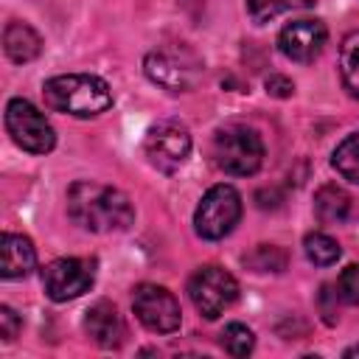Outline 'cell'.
<instances>
[{
  "label": "cell",
  "mask_w": 359,
  "mask_h": 359,
  "mask_svg": "<svg viewBox=\"0 0 359 359\" xmlns=\"http://www.w3.org/2000/svg\"><path fill=\"white\" fill-rule=\"evenodd\" d=\"M67 216L90 233H118L135 222L129 196L112 185L79 180L67 188Z\"/></svg>",
  "instance_id": "6da1fadb"
},
{
  "label": "cell",
  "mask_w": 359,
  "mask_h": 359,
  "mask_svg": "<svg viewBox=\"0 0 359 359\" xmlns=\"http://www.w3.org/2000/svg\"><path fill=\"white\" fill-rule=\"evenodd\" d=\"M45 104L73 118H95L112 107V90L93 73H62L42 84Z\"/></svg>",
  "instance_id": "7a4b0ae2"
},
{
  "label": "cell",
  "mask_w": 359,
  "mask_h": 359,
  "mask_svg": "<svg viewBox=\"0 0 359 359\" xmlns=\"http://www.w3.org/2000/svg\"><path fill=\"white\" fill-rule=\"evenodd\" d=\"M143 73L151 84L168 93H188L202 81L205 62L191 45L171 42V45H157L154 50L146 53Z\"/></svg>",
  "instance_id": "3957f363"
},
{
  "label": "cell",
  "mask_w": 359,
  "mask_h": 359,
  "mask_svg": "<svg viewBox=\"0 0 359 359\" xmlns=\"http://www.w3.org/2000/svg\"><path fill=\"white\" fill-rule=\"evenodd\" d=\"M213 160L224 174L252 177L264 163V140L252 126L227 123L213 135Z\"/></svg>",
  "instance_id": "277c9868"
},
{
  "label": "cell",
  "mask_w": 359,
  "mask_h": 359,
  "mask_svg": "<svg viewBox=\"0 0 359 359\" xmlns=\"http://www.w3.org/2000/svg\"><path fill=\"white\" fill-rule=\"evenodd\" d=\"M241 219V194L233 185H213L194 210V230L205 241H219L233 233Z\"/></svg>",
  "instance_id": "5b68a950"
},
{
  "label": "cell",
  "mask_w": 359,
  "mask_h": 359,
  "mask_svg": "<svg viewBox=\"0 0 359 359\" xmlns=\"http://www.w3.org/2000/svg\"><path fill=\"white\" fill-rule=\"evenodd\" d=\"M188 297L205 320H216L238 300V280L227 269L208 264L188 278Z\"/></svg>",
  "instance_id": "8992f818"
},
{
  "label": "cell",
  "mask_w": 359,
  "mask_h": 359,
  "mask_svg": "<svg viewBox=\"0 0 359 359\" xmlns=\"http://www.w3.org/2000/svg\"><path fill=\"white\" fill-rule=\"evenodd\" d=\"M6 129L22 151L48 154L56 146V132L50 121L28 98H11L6 104Z\"/></svg>",
  "instance_id": "52a82bcc"
},
{
  "label": "cell",
  "mask_w": 359,
  "mask_h": 359,
  "mask_svg": "<svg viewBox=\"0 0 359 359\" xmlns=\"http://www.w3.org/2000/svg\"><path fill=\"white\" fill-rule=\"evenodd\" d=\"M132 311L143 328L151 334H171L182 323V311L177 297L157 283H140L132 294Z\"/></svg>",
  "instance_id": "ba28073f"
},
{
  "label": "cell",
  "mask_w": 359,
  "mask_h": 359,
  "mask_svg": "<svg viewBox=\"0 0 359 359\" xmlns=\"http://www.w3.org/2000/svg\"><path fill=\"white\" fill-rule=\"evenodd\" d=\"M143 151L149 157V163L163 171V174H174L177 168L185 165L188 154H191V135L182 123L177 121H160L146 132L143 140Z\"/></svg>",
  "instance_id": "9c48e42d"
},
{
  "label": "cell",
  "mask_w": 359,
  "mask_h": 359,
  "mask_svg": "<svg viewBox=\"0 0 359 359\" xmlns=\"http://www.w3.org/2000/svg\"><path fill=\"white\" fill-rule=\"evenodd\" d=\"M95 283L93 258H56L42 269V289L53 303L73 300Z\"/></svg>",
  "instance_id": "30bf717a"
},
{
  "label": "cell",
  "mask_w": 359,
  "mask_h": 359,
  "mask_svg": "<svg viewBox=\"0 0 359 359\" xmlns=\"http://www.w3.org/2000/svg\"><path fill=\"white\" fill-rule=\"evenodd\" d=\"M325 42H328V28L323 20H314V17L292 20L278 34V50L297 65L314 62L323 53Z\"/></svg>",
  "instance_id": "8fae6325"
},
{
  "label": "cell",
  "mask_w": 359,
  "mask_h": 359,
  "mask_svg": "<svg viewBox=\"0 0 359 359\" xmlns=\"http://www.w3.org/2000/svg\"><path fill=\"white\" fill-rule=\"evenodd\" d=\"M84 331L98 348H118L123 342V320L109 300H98L87 309Z\"/></svg>",
  "instance_id": "7c38bea8"
},
{
  "label": "cell",
  "mask_w": 359,
  "mask_h": 359,
  "mask_svg": "<svg viewBox=\"0 0 359 359\" xmlns=\"http://www.w3.org/2000/svg\"><path fill=\"white\" fill-rule=\"evenodd\" d=\"M36 266V250L28 236L20 233H3L0 241V275L6 280H20L28 278L31 269Z\"/></svg>",
  "instance_id": "4fadbf2b"
},
{
  "label": "cell",
  "mask_w": 359,
  "mask_h": 359,
  "mask_svg": "<svg viewBox=\"0 0 359 359\" xmlns=\"http://www.w3.org/2000/svg\"><path fill=\"white\" fill-rule=\"evenodd\" d=\"M3 50L14 65H25L34 62L42 53V36L36 34V28H31L28 22L11 20L3 31Z\"/></svg>",
  "instance_id": "5bb4252c"
},
{
  "label": "cell",
  "mask_w": 359,
  "mask_h": 359,
  "mask_svg": "<svg viewBox=\"0 0 359 359\" xmlns=\"http://www.w3.org/2000/svg\"><path fill=\"white\" fill-rule=\"evenodd\" d=\"M351 208H353L351 194L337 182H328L314 194V216L323 224H342L351 216Z\"/></svg>",
  "instance_id": "9a60e30c"
},
{
  "label": "cell",
  "mask_w": 359,
  "mask_h": 359,
  "mask_svg": "<svg viewBox=\"0 0 359 359\" xmlns=\"http://www.w3.org/2000/svg\"><path fill=\"white\" fill-rule=\"evenodd\" d=\"M339 76L345 90L359 98V31L348 34L339 45Z\"/></svg>",
  "instance_id": "2e32d148"
},
{
  "label": "cell",
  "mask_w": 359,
  "mask_h": 359,
  "mask_svg": "<svg viewBox=\"0 0 359 359\" xmlns=\"http://www.w3.org/2000/svg\"><path fill=\"white\" fill-rule=\"evenodd\" d=\"M331 165L337 168L339 177L359 185V132H351L337 143L331 154Z\"/></svg>",
  "instance_id": "e0dca14e"
},
{
  "label": "cell",
  "mask_w": 359,
  "mask_h": 359,
  "mask_svg": "<svg viewBox=\"0 0 359 359\" xmlns=\"http://www.w3.org/2000/svg\"><path fill=\"white\" fill-rule=\"evenodd\" d=\"M303 252H306V258H309L314 266H331V264H337V258L342 255L339 241L331 238L328 233H309V236L303 238Z\"/></svg>",
  "instance_id": "ac0fdd59"
},
{
  "label": "cell",
  "mask_w": 359,
  "mask_h": 359,
  "mask_svg": "<svg viewBox=\"0 0 359 359\" xmlns=\"http://www.w3.org/2000/svg\"><path fill=\"white\" fill-rule=\"evenodd\" d=\"M314 0H247V14L252 17V22L264 25L286 11H300V8H311Z\"/></svg>",
  "instance_id": "d6986e66"
},
{
  "label": "cell",
  "mask_w": 359,
  "mask_h": 359,
  "mask_svg": "<svg viewBox=\"0 0 359 359\" xmlns=\"http://www.w3.org/2000/svg\"><path fill=\"white\" fill-rule=\"evenodd\" d=\"M244 264L252 272H283L286 269V252L275 244H258L250 255H244Z\"/></svg>",
  "instance_id": "ffe728a7"
},
{
  "label": "cell",
  "mask_w": 359,
  "mask_h": 359,
  "mask_svg": "<svg viewBox=\"0 0 359 359\" xmlns=\"http://www.w3.org/2000/svg\"><path fill=\"white\" fill-rule=\"evenodd\" d=\"M219 342H222V348H224L230 356H247V353H252V348H255V334H252L244 323H230V325H224Z\"/></svg>",
  "instance_id": "44dd1931"
},
{
  "label": "cell",
  "mask_w": 359,
  "mask_h": 359,
  "mask_svg": "<svg viewBox=\"0 0 359 359\" xmlns=\"http://www.w3.org/2000/svg\"><path fill=\"white\" fill-rule=\"evenodd\" d=\"M337 294L348 306H359V264H348L337 278Z\"/></svg>",
  "instance_id": "7402d4cb"
},
{
  "label": "cell",
  "mask_w": 359,
  "mask_h": 359,
  "mask_svg": "<svg viewBox=\"0 0 359 359\" xmlns=\"http://www.w3.org/2000/svg\"><path fill=\"white\" fill-rule=\"evenodd\" d=\"M20 328H22L20 314H17L11 306H0V337H3L6 342H11V339H17Z\"/></svg>",
  "instance_id": "603a6c76"
},
{
  "label": "cell",
  "mask_w": 359,
  "mask_h": 359,
  "mask_svg": "<svg viewBox=\"0 0 359 359\" xmlns=\"http://www.w3.org/2000/svg\"><path fill=\"white\" fill-rule=\"evenodd\" d=\"M264 87H266V93L275 95V98H289V95L294 93V81L286 79V76H280V73H272V76L264 81Z\"/></svg>",
  "instance_id": "cb8c5ba5"
},
{
  "label": "cell",
  "mask_w": 359,
  "mask_h": 359,
  "mask_svg": "<svg viewBox=\"0 0 359 359\" xmlns=\"http://www.w3.org/2000/svg\"><path fill=\"white\" fill-rule=\"evenodd\" d=\"M345 356H359V345H351V348H345Z\"/></svg>",
  "instance_id": "d4e9b609"
}]
</instances>
